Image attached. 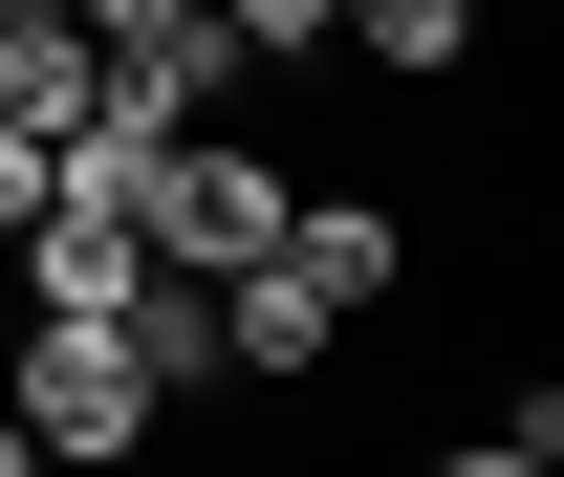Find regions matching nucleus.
Instances as JSON below:
<instances>
[{"label":"nucleus","instance_id":"obj_7","mask_svg":"<svg viewBox=\"0 0 564 477\" xmlns=\"http://www.w3.org/2000/svg\"><path fill=\"white\" fill-rule=\"evenodd\" d=\"M217 44L239 66H304V44H348V0H217Z\"/></svg>","mask_w":564,"mask_h":477},{"label":"nucleus","instance_id":"obj_5","mask_svg":"<svg viewBox=\"0 0 564 477\" xmlns=\"http://www.w3.org/2000/svg\"><path fill=\"white\" fill-rule=\"evenodd\" d=\"M196 326H217V369H261V391H304V369L348 347V326H326V304H304V282H282V261H239V282H196Z\"/></svg>","mask_w":564,"mask_h":477},{"label":"nucleus","instance_id":"obj_6","mask_svg":"<svg viewBox=\"0 0 564 477\" xmlns=\"http://www.w3.org/2000/svg\"><path fill=\"white\" fill-rule=\"evenodd\" d=\"M348 44L391 87H434V66H478V0H348Z\"/></svg>","mask_w":564,"mask_h":477},{"label":"nucleus","instance_id":"obj_8","mask_svg":"<svg viewBox=\"0 0 564 477\" xmlns=\"http://www.w3.org/2000/svg\"><path fill=\"white\" fill-rule=\"evenodd\" d=\"M44 174H66V152H44V131H0V239L44 217Z\"/></svg>","mask_w":564,"mask_h":477},{"label":"nucleus","instance_id":"obj_4","mask_svg":"<svg viewBox=\"0 0 564 477\" xmlns=\"http://www.w3.org/2000/svg\"><path fill=\"white\" fill-rule=\"evenodd\" d=\"M261 261L304 282L326 326H369V304L413 282V217H391V196H282V239H261Z\"/></svg>","mask_w":564,"mask_h":477},{"label":"nucleus","instance_id":"obj_1","mask_svg":"<svg viewBox=\"0 0 564 477\" xmlns=\"http://www.w3.org/2000/svg\"><path fill=\"white\" fill-rule=\"evenodd\" d=\"M0 434L44 477H131L152 434H174V391H152L131 326H0Z\"/></svg>","mask_w":564,"mask_h":477},{"label":"nucleus","instance_id":"obj_2","mask_svg":"<svg viewBox=\"0 0 564 477\" xmlns=\"http://www.w3.org/2000/svg\"><path fill=\"white\" fill-rule=\"evenodd\" d=\"M282 196H304L282 152H239V131H174V152H152V261H174V282H239V261L282 239Z\"/></svg>","mask_w":564,"mask_h":477},{"label":"nucleus","instance_id":"obj_11","mask_svg":"<svg viewBox=\"0 0 564 477\" xmlns=\"http://www.w3.org/2000/svg\"><path fill=\"white\" fill-rule=\"evenodd\" d=\"M0 477H44V456H22V434H0Z\"/></svg>","mask_w":564,"mask_h":477},{"label":"nucleus","instance_id":"obj_9","mask_svg":"<svg viewBox=\"0 0 564 477\" xmlns=\"http://www.w3.org/2000/svg\"><path fill=\"white\" fill-rule=\"evenodd\" d=\"M434 477H564V456H521V434H456V456H434Z\"/></svg>","mask_w":564,"mask_h":477},{"label":"nucleus","instance_id":"obj_3","mask_svg":"<svg viewBox=\"0 0 564 477\" xmlns=\"http://www.w3.org/2000/svg\"><path fill=\"white\" fill-rule=\"evenodd\" d=\"M0 282H22V326H109V304L152 282V217H109V196H66V174H44V217L0 239Z\"/></svg>","mask_w":564,"mask_h":477},{"label":"nucleus","instance_id":"obj_10","mask_svg":"<svg viewBox=\"0 0 564 477\" xmlns=\"http://www.w3.org/2000/svg\"><path fill=\"white\" fill-rule=\"evenodd\" d=\"M0 22H66V0H0Z\"/></svg>","mask_w":564,"mask_h":477}]
</instances>
